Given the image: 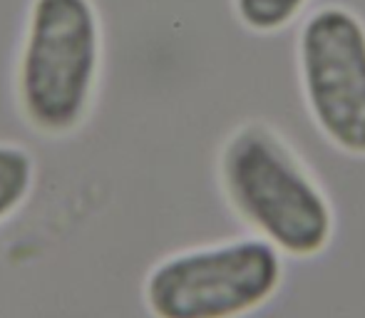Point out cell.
<instances>
[{"label": "cell", "mask_w": 365, "mask_h": 318, "mask_svg": "<svg viewBox=\"0 0 365 318\" xmlns=\"http://www.w3.org/2000/svg\"><path fill=\"white\" fill-rule=\"evenodd\" d=\"M102 30L92 0H33L15 60V105L43 137H68L95 105Z\"/></svg>", "instance_id": "obj_1"}, {"label": "cell", "mask_w": 365, "mask_h": 318, "mask_svg": "<svg viewBox=\"0 0 365 318\" xmlns=\"http://www.w3.org/2000/svg\"><path fill=\"white\" fill-rule=\"evenodd\" d=\"M219 179L231 209L281 254L308 259L328 246L331 204L271 127H239L221 150Z\"/></svg>", "instance_id": "obj_2"}, {"label": "cell", "mask_w": 365, "mask_h": 318, "mask_svg": "<svg viewBox=\"0 0 365 318\" xmlns=\"http://www.w3.org/2000/svg\"><path fill=\"white\" fill-rule=\"evenodd\" d=\"M284 281L281 251L266 239H234L164 256L149 269L142 299L152 318H244Z\"/></svg>", "instance_id": "obj_3"}, {"label": "cell", "mask_w": 365, "mask_h": 318, "mask_svg": "<svg viewBox=\"0 0 365 318\" xmlns=\"http://www.w3.org/2000/svg\"><path fill=\"white\" fill-rule=\"evenodd\" d=\"M298 73L318 130L331 145L365 157V25L341 5L308 15L298 35Z\"/></svg>", "instance_id": "obj_4"}, {"label": "cell", "mask_w": 365, "mask_h": 318, "mask_svg": "<svg viewBox=\"0 0 365 318\" xmlns=\"http://www.w3.org/2000/svg\"><path fill=\"white\" fill-rule=\"evenodd\" d=\"M38 182V164L28 147L0 142V227L28 204Z\"/></svg>", "instance_id": "obj_5"}, {"label": "cell", "mask_w": 365, "mask_h": 318, "mask_svg": "<svg viewBox=\"0 0 365 318\" xmlns=\"http://www.w3.org/2000/svg\"><path fill=\"white\" fill-rule=\"evenodd\" d=\"M308 0H234L239 20L254 33H276L298 18Z\"/></svg>", "instance_id": "obj_6"}]
</instances>
